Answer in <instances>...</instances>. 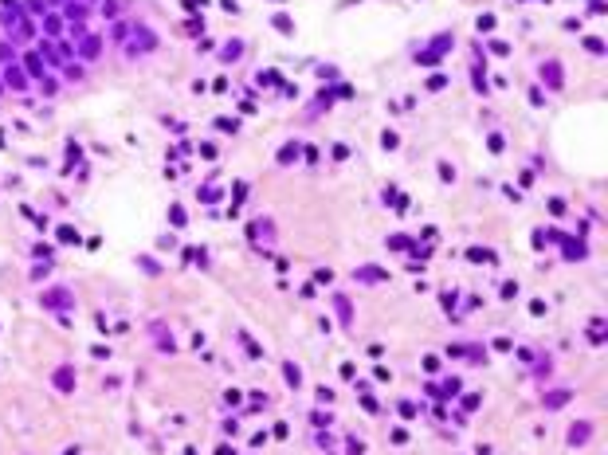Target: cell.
<instances>
[{
    "label": "cell",
    "mask_w": 608,
    "mask_h": 455,
    "mask_svg": "<svg viewBox=\"0 0 608 455\" xmlns=\"http://www.w3.org/2000/svg\"><path fill=\"white\" fill-rule=\"evenodd\" d=\"M589 436H593V428H589V424H573V428H569V444H573V448H581Z\"/></svg>",
    "instance_id": "1"
},
{
    "label": "cell",
    "mask_w": 608,
    "mask_h": 455,
    "mask_svg": "<svg viewBox=\"0 0 608 455\" xmlns=\"http://www.w3.org/2000/svg\"><path fill=\"white\" fill-rule=\"evenodd\" d=\"M55 389H63V393L75 389V369H67V365L59 369V373H55Z\"/></svg>",
    "instance_id": "2"
},
{
    "label": "cell",
    "mask_w": 608,
    "mask_h": 455,
    "mask_svg": "<svg viewBox=\"0 0 608 455\" xmlns=\"http://www.w3.org/2000/svg\"><path fill=\"white\" fill-rule=\"evenodd\" d=\"M432 393H436V397H455V393H459V381H455V377H451V381H440V385H432Z\"/></svg>",
    "instance_id": "3"
},
{
    "label": "cell",
    "mask_w": 608,
    "mask_h": 455,
    "mask_svg": "<svg viewBox=\"0 0 608 455\" xmlns=\"http://www.w3.org/2000/svg\"><path fill=\"white\" fill-rule=\"evenodd\" d=\"M467 259H471V263H495V252H491V248H471Z\"/></svg>",
    "instance_id": "4"
},
{
    "label": "cell",
    "mask_w": 608,
    "mask_h": 455,
    "mask_svg": "<svg viewBox=\"0 0 608 455\" xmlns=\"http://www.w3.org/2000/svg\"><path fill=\"white\" fill-rule=\"evenodd\" d=\"M542 79H550V87H561V67L557 63H546L542 67Z\"/></svg>",
    "instance_id": "5"
},
{
    "label": "cell",
    "mask_w": 608,
    "mask_h": 455,
    "mask_svg": "<svg viewBox=\"0 0 608 455\" xmlns=\"http://www.w3.org/2000/svg\"><path fill=\"white\" fill-rule=\"evenodd\" d=\"M333 306H337L341 322H349V318H353V310H349V299H345V295H333Z\"/></svg>",
    "instance_id": "6"
},
{
    "label": "cell",
    "mask_w": 608,
    "mask_h": 455,
    "mask_svg": "<svg viewBox=\"0 0 608 455\" xmlns=\"http://www.w3.org/2000/svg\"><path fill=\"white\" fill-rule=\"evenodd\" d=\"M282 373H286L290 389H298V385H302V373H298V365H290V361H286V365H282Z\"/></svg>",
    "instance_id": "7"
},
{
    "label": "cell",
    "mask_w": 608,
    "mask_h": 455,
    "mask_svg": "<svg viewBox=\"0 0 608 455\" xmlns=\"http://www.w3.org/2000/svg\"><path fill=\"white\" fill-rule=\"evenodd\" d=\"M565 255H569V259H585V244H573V240H565Z\"/></svg>",
    "instance_id": "8"
},
{
    "label": "cell",
    "mask_w": 608,
    "mask_h": 455,
    "mask_svg": "<svg viewBox=\"0 0 608 455\" xmlns=\"http://www.w3.org/2000/svg\"><path fill=\"white\" fill-rule=\"evenodd\" d=\"M44 303H47V306H67V303H71V295H59V291H51V295H44Z\"/></svg>",
    "instance_id": "9"
},
{
    "label": "cell",
    "mask_w": 608,
    "mask_h": 455,
    "mask_svg": "<svg viewBox=\"0 0 608 455\" xmlns=\"http://www.w3.org/2000/svg\"><path fill=\"white\" fill-rule=\"evenodd\" d=\"M294 157H298V146H282V150H279V161H282V165H290Z\"/></svg>",
    "instance_id": "10"
},
{
    "label": "cell",
    "mask_w": 608,
    "mask_h": 455,
    "mask_svg": "<svg viewBox=\"0 0 608 455\" xmlns=\"http://www.w3.org/2000/svg\"><path fill=\"white\" fill-rule=\"evenodd\" d=\"M565 401H569V393H565V389H561V393H550V397H546V404H550V408L565 404Z\"/></svg>",
    "instance_id": "11"
},
{
    "label": "cell",
    "mask_w": 608,
    "mask_h": 455,
    "mask_svg": "<svg viewBox=\"0 0 608 455\" xmlns=\"http://www.w3.org/2000/svg\"><path fill=\"white\" fill-rule=\"evenodd\" d=\"M67 16H71V20H83L87 8H83V4H67Z\"/></svg>",
    "instance_id": "12"
},
{
    "label": "cell",
    "mask_w": 608,
    "mask_h": 455,
    "mask_svg": "<svg viewBox=\"0 0 608 455\" xmlns=\"http://www.w3.org/2000/svg\"><path fill=\"white\" fill-rule=\"evenodd\" d=\"M357 279H385V271H377V267H365V271H357Z\"/></svg>",
    "instance_id": "13"
},
{
    "label": "cell",
    "mask_w": 608,
    "mask_h": 455,
    "mask_svg": "<svg viewBox=\"0 0 608 455\" xmlns=\"http://www.w3.org/2000/svg\"><path fill=\"white\" fill-rule=\"evenodd\" d=\"M275 28H279V32H294V24H290V16H275Z\"/></svg>",
    "instance_id": "14"
},
{
    "label": "cell",
    "mask_w": 608,
    "mask_h": 455,
    "mask_svg": "<svg viewBox=\"0 0 608 455\" xmlns=\"http://www.w3.org/2000/svg\"><path fill=\"white\" fill-rule=\"evenodd\" d=\"M83 51H87V55H94V51H98V40H94V36H87V40H83Z\"/></svg>",
    "instance_id": "15"
},
{
    "label": "cell",
    "mask_w": 608,
    "mask_h": 455,
    "mask_svg": "<svg viewBox=\"0 0 608 455\" xmlns=\"http://www.w3.org/2000/svg\"><path fill=\"white\" fill-rule=\"evenodd\" d=\"M585 48H589V51H605V44H601V36H589V40H585Z\"/></svg>",
    "instance_id": "16"
},
{
    "label": "cell",
    "mask_w": 608,
    "mask_h": 455,
    "mask_svg": "<svg viewBox=\"0 0 608 455\" xmlns=\"http://www.w3.org/2000/svg\"><path fill=\"white\" fill-rule=\"evenodd\" d=\"M28 71H32V75H44V71H40V55H28Z\"/></svg>",
    "instance_id": "17"
},
{
    "label": "cell",
    "mask_w": 608,
    "mask_h": 455,
    "mask_svg": "<svg viewBox=\"0 0 608 455\" xmlns=\"http://www.w3.org/2000/svg\"><path fill=\"white\" fill-rule=\"evenodd\" d=\"M589 12H597V16H601V12H605V0H589Z\"/></svg>",
    "instance_id": "18"
}]
</instances>
